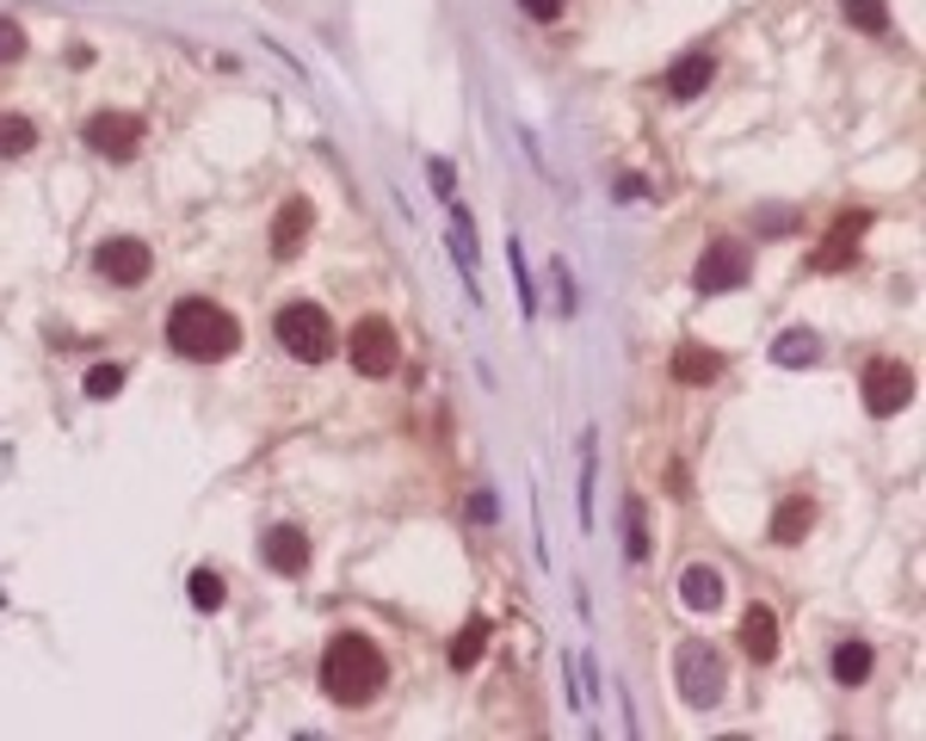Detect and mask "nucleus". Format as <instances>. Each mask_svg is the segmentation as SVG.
<instances>
[{"label": "nucleus", "mask_w": 926, "mask_h": 741, "mask_svg": "<svg viewBox=\"0 0 926 741\" xmlns=\"http://www.w3.org/2000/svg\"><path fill=\"white\" fill-rule=\"evenodd\" d=\"M383 679H390V662H383V649L359 631H340L322 655V693L334 705H371L383 693Z\"/></svg>", "instance_id": "f257e3e1"}, {"label": "nucleus", "mask_w": 926, "mask_h": 741, "mask_svg": "<svg viewBox=\"0 0 926 741\" xmlns=\"http://www.w3.org/2000/svg\"><path fill=\"white\" fill-rule=\"evenodd\" d=\"M167 340L179 359H198V364H217L229 359V352L241 347V328L229 309H217L210 297H186V303H173V316H167Z\"/></svg>", "instance_id": "f03ea898"}, {"label": "nucleus", "mask_w": 926, "mask_h": 741, "mask_svg": "<svg viewBox=\"0 0 926 741\" xmlns=\"http://www.w3.org/2000/svg\"><path fill=\"white\" fill-rule=\"evenodd\" d=\"M279 347L291 352V359H303V364H322L334 352V322L315 309V303H284L279 309Z\"/></svg>", "instance_id": "7ed1b4c3"}, {"label": "nucleus", "mask_w": 926, "mask_h": 741, "mask_svg": "<svg viewBox=\"0 0 926 741\" xmlns=\"http://www.w3.org/2000/svg\"><path fill=\"white\" fill-rule=\"evenodd\" d=\"M674 674H679V698L698 710H710L722 693H729V674H722V655L710 643H679L674 655Z\"/></svg>", "instance_id": "20e7f679"}, {"label": "nucleus", "mask_w": 926, "mask_h": 741, "mask_svg": "<svg viewBox=\"0 0 926 741\" xmlns=\"http://www.w3.org/2000/svg\"><path fill=\"white\" fill-rule=\"evenodd\" d=\"M346 359H352L359 378H390L395 364H402V340H395V328L383 316H364L352 328V340H346Z\"/></svg>", "instance_id": "39448f33"}, {"label": "nucleus", "mask_w": 926, "mask_h": 741, "mask_svg": "<svg viewBox=\"0 0 926 741\" xmlns=\"http://www.w3.org/2000/svg\"><path fill=\"white\" fill-rule=\"evenodd\" d=\"M914 402V371L902 359H871L864 364V408L878 414V421H890V414H902Z\"/></svg>", "instance_id": "423d86ee"}, {"label": "nucleus", "mask_w": 926, "mask_h": 741, "mask_svg": "<svg viewBox=\"0 0 926 741\" xmlns=\"http://www.w3.org/2000/svg\"><path fill=\"white\" fill-rule=\"evenodd\" d=\"M748 272H754V260H748L741 241H710L698 272H691V284H698V297H717V291H736Z\"/></svg>", "instance_id": "0eeeda50"}, {"label": "nucleus", "mask_w": 926, "mask_h": 741, "mask_svg": "<svg viewBox=\"0 0 926 741\" xmlns=\"http://www.w3.org/2000/svg\"><path fill=\"white\" fill-rule=\"evenodd\" d=\"M87 149L106 161H130L142 149V118H130V111H94L87 118Z\"/></svg>", "instance_id": "6e6552de"}, {"label": "nucleus", "mask_w": 926, "mask_h": 741, "mask_svg": "<svg viewBox=\"0 0 926 741\" xmlns=\"http://www.w3.org/2000/svg\"><path fill=\"white\" fill-rule=\"evenodd\" d=\"M149 266H155V253L142 248L137 236H118V241L99 248V272H106L111 284H142V279H149Z\"/></svg>", "instance_id": "1a4fd4ad"}, {"label": "nucleus", "mask_w": 926, "mask_h": 741, "mask_svg": "<svg viewBox=\"0 0 926 741\" xmlns=\"http://www.w3.org/2000/svg\"><path fill=\"white\" fill-rule=\"evenodd\" d=\"M710 75H717V56H710V50H686V56L667 68V99H698L710 87Z\"/></svg>", "instance_id": "9d476101"}, {"label": "nucleus", "mask_w": 926, "mask_h": 741, "mask_svg": "<svg viewBox=\"0 0 926 741\" xmlns=\"http://www.w3.org/2000/svg\"><path fill=\"white\" fill-rule=\"evenodd\" d=\"M260 551H266V563L279 568V575H303V568H309V537H303L297 525H272Z\"/></svg>", "instance_id": "9b49d317"}, {"label": "nucleus", "mask_w": 926, "mask_h": 741, "mask_svg": "<svg viewBox=\"0 0 926 741\" xmlns=\"http://www.w3.org/2000/svg\"><path fill=\"white\" fill-rule=\"evenodd\" d=\"M679 600H686L691 612H717L722 606V575L710 563H686L679 568Z\"/></svg>", "instance_id": "f8f14e48"}, {"label": "nucleus", "mask_w": 926, "mask_h": 741, "mask_svg": "<svg viewBox=\"0 0 926 741\" xmlns=\"http://www.w3.org/2000/svg\"><path fill=\"white\" fill-rule=\"evenodd\" d=\"M303 236H309V198H284L279 217H272V253L291 260L303 248Z\"/></svg>", "instance_id": "ddd939ff"}, {"label": "nucleus", "mask_w": 926, "mask_h": 741, "mask_svg": "<svg viewBox=\"0 0 926 741\" xmlns=\"http://www.w3.org/2000/svg\"><path fill=\"white\" fill-rule=\"evenodd\" d=\"M741 649H748L754 662H772V655H778V618H772V606H748V618H741Z\"/></svg>", "instance_id": "4468645a"}, {"label": "nucleus", "mask_w": 926, "mask_h": 741, "mask_svg": "<svg viewBox=\"0 0 926 741\" xmlns=\"http://www.w3.org/2000/svg\"><path fill=\"white\" fill-rule=\"evenodd\" d=\"M859 229H864V217H840V229H834L828 241H821V253H816V272H840L852 260V241H859Z\"/></svg>", "instance_id": "2eb2a0df"}, {"label": "nucleus", "mask_w": 926, "mask_h": 741, "mask_svg": "<svg viewBox=\"0 0 926 741\" xmlns=\"http://www.w3.org/2000/svg\"><path fill=\"white\" fill-rule=\"evenodd\" d=\"M809 525H816V506L803 501V494H791V501L778 506V520H772V544H803Z\"/></svg>", "instance_id": "dca6fc26"}, {"label": "nucleus", "mask_w": 926, "mask_h": 741, "mask_svg": "<svg viewBox=\"0 0 926 741\" xmlns=\"http://www.w3.org/2000/svg\"><path fill=\"white\" fill-rule=\"evenodd\" d=\"M722 371V352H710V347H679L674 352V378L679 383H710Z\"/></svg>", "instance_id": "f3484780"}, {"label": "nucleus", "mask_w": 926, "mask_h": 741, "mask_svg": "<svg viewBox=\"0 0 926 741\" xmlns=\"http://www.w3.org/2000/svg\"><path fill=\"white\" fill-rule=\"evenodd\" d=\"M834 679H840V686H864V679H871V643L852 636V643L834 649Z\"/></svg>", "instance_id": "a211bd4d"}, {"label": "nucleus", "mask_w": 926, "mask_h": 741, "mask_svg": "<svg viewBox=\"0 0 926 741\" xmlns=\"http://www.w3.org/2000/svg\"><path fill=\"white\" fill-rule=\"evenodd\" d=\"M482 649H488V618H470V624L451 636V667L457 674H470V667L482 662Z\"/></svg>", "instance_id": "6ab92c4d"}, {"label": "nucleus", "mask_w": 926, "mask_h": 741, "mask_svg": "<svg viewBox=\"0 0 926 741\" xmlns=\"http://www.w3.org/2000/svg\"><path fill=\"white\" fill-rule=\"evenodd\" d=\"M32 149H37L32 118H13V111H0V155L19 161V155H32Z\"/></svg>", "instance_id": "aec40b11"}, {"label": "nucleus", "mask_w": 926, "mask_h": 741, "mask_svg": "<svg viewBox=\"0 0 926 741\" xmlns=\"http://www.w3.org/2000/svg\"><path fill=\"white\" fill-rule=\"evenodd\" d=\"M451 253H457V266L476 279V222H470V210L451 198Z\"/></svg>", "instance_id": "412c9836"}, {"label": "nucleus", "mask_w": 926, "mask_h": 741, "mask_svg": "<svg viewBox=\"0 0 926 741\" xmlns=\"http://www.w3.org/2000/svg\"><path fill=\"white\" fill-rule=\"evenodd\" d=\"M624 556L630 563H649V525H643V501L636 494L624 501Z\"/></svg>", "instance_id": "4be33fe9"}, {"label": "nucleus", "mask_w": 926, "mask_h": 741, "mask_svg": "<svg viewBox=\"0 0 926 741\" xmlns=\"http://www.w3.org/2000/svg\"><path fill=\"white\" fill-rule=\"evenodd\" d=\"M772 359H778V364H809V359H816V334H809V328H785V334H778V347H772Z\"/></svg>", "instance_id": "5701e85b"}, {"label": "nucleus", "mask_w": 926, "mask_h": 741, "mask_svg": "<svg viewBox=\"0 0 926 741\" xmlns=\"http://www.w3.org/2000/svg\"><path fill=\"white\" fill-rule=\"evenodd\" d=\"M847 25H859V32H890V7L883 0H847Z\"/></svg>", "instance_id": "b1692460"}, {"label": "nucleus", "mask_w": 926, "mask_h": 741, "mask_svg": "<svg viewBox=\"0 0 926 741\" xmlns=\"http://www.w3.org/2000/svg\"><path fill=\"white\" fill-rule=\"evenodd\" d=\"M192 606H198V612H217L222 600H229V587H222V575H210V568H198V575H192Z\"/></svg>", "instance_id": "393cba45"}, {"label": "nucleus", "mask_w": 926, "mask_h": 741, "mask_svg": "<svg viewBox=\"0 0 926 741\" xmlns=\"http://www.w3.org/2000/svg\"><path fill=\"white\" fill-rule=\"evenodd\" d=\"M118 390H124V371H118V364H94V371H87V395H94V402H111Z\"/></svg>", "instance_id": "a878e982"}, {"label": "nucleus", "mask_w": 926, "mask_h": 741, "mask_svg": "<svg viewBox=\"0 0 926 741\" xmlns=\"http://www.w3.org/2000/svg\"><path fill=\"white\" fill-rule=\"evenodd\" d=\"M19 50H25V32H19L13 19H0V63H13Z\"/></svg>", "instance_id": "bb28decb"}, {"label": "nucleus", "mask_w": 926, "mask_h": 741, "mask_svg": "<svg viewBox=\"0 0 926 741\" xmlns=\"http://www.w3.org/2000/svg\"><path fill=\"white\" fill-rule=\"evenodd\" d=\"M581 525H593V451L581 458Z\"/></svg>", "instance_id": "cd10ccee"}, {"label": "nucleus", "mask_w": 926, "mask_h": 741, "mask_svg": "<svg viewBox=\"0 0 926 741\" xmlns=\"http://www.w3.org/2000/svg\"><path fill=\"white\" fill-rule=\"evenodd\" d=\"M426 179H433V192H439V198H451V192H457V174L445 167V161H433V167H426Z\"/></svg>", "instance_id": "c85d7f7f"}, {"label": "nucleus", "mask_w": 926, "mask_h": 741, "mask_svg": "<svg viewBox=\"0 0 926 741\" xmlns=\"http://www.w3.org/2000/svg\"><path fill=\"white\" fill-rule=\"evenodd\" d=\"M525 13L537 19V25H549V19H563V0H519Z\"/></svg>", "instance_id": "c756f323"}, {"label": "nucleus", "mask_w": 926, "mask_h": 741, "mask_svg": "<svg viewBox=\"0 0 926 741\" xmlns=\"http://www.w3.org/2000/svg\"><path fill=\"white\" fill-rule=\"evenodd\" d=\"M618 198H624V205H636V198H649V179H643V174H624V179H618Z\"/></svg>", "instance_id": "7c9ffc66"}, {"label": "nucleus", "mask_w": 926, "mask_h": 741, "mask_svg": "<svg viewBox=\"0 0 926 741\" xmlns=\"http://www.w3.org/2000/svg\"><path fill=\"white\" fill-rule=\"evenodd\" d=\"M470 520H482V525L494 520V494H488V489H476V494H470Z\"/></svg>", "instance_id": "2f4dec72"}]
</instances>
